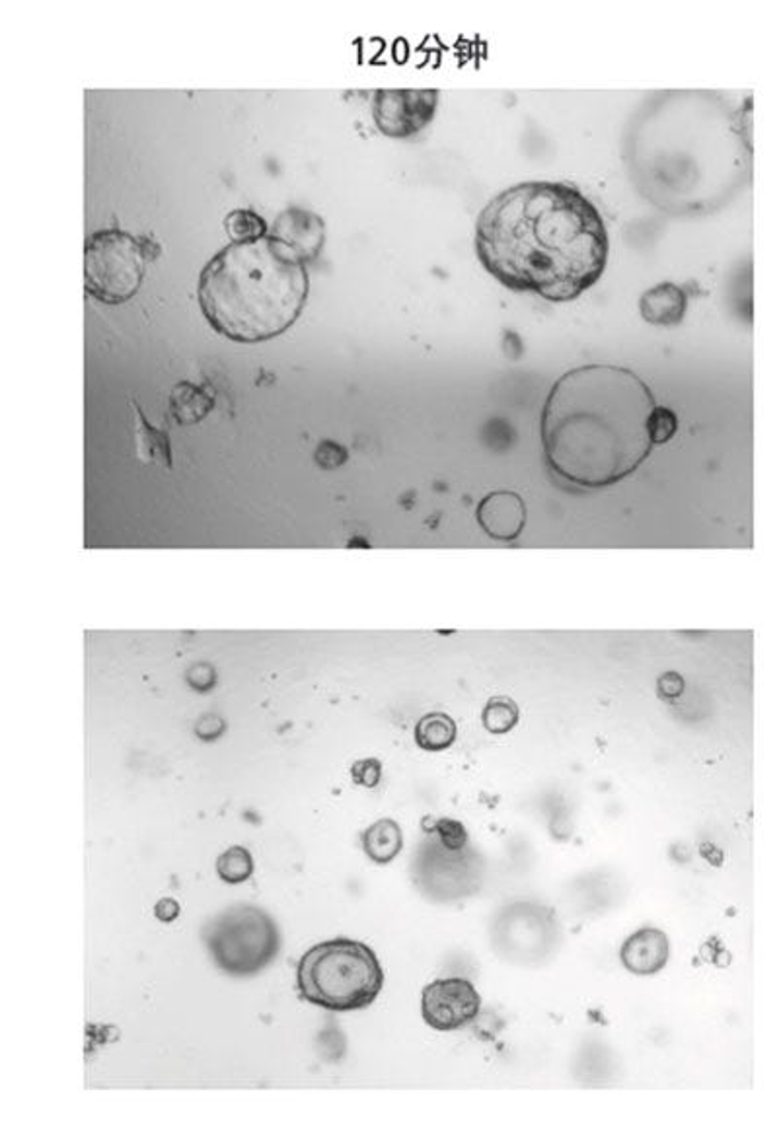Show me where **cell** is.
<instances>
[{
	"label": "cell",
	"mask_w": 779,
	"mask_h": 1127,
	"mask_svg": "<svg viewBox=\"0 0 779 1127\" xmlns=\"http://www.w3.org/2000/svg\"><path fill=\"white\" fill-rule=\"evenodd\" d=\"M307 263L273 236L231 242L205 263L197 302L207 324L226 339L265 343L288 332L307 308Z\"/></svg>",
	"instance_id": "4"
},
{
	"label": "cell",
	"mask_w": 779,
	"mask_h": 1127,
	"mask_svg": "<svg viewBox=\"0 0 779 1127\" xmlns=\"http://www.w3.org/2000/svg\"><path fill=\"white\" fill-rule=\"evenodd\" d=\"M622 157L638 191L660 211L715 213L751 179L746 110L717 92L655 94L631 117Z\"/></svg>",
	"instance_id": "1"
},
{
	"label": "cell",
	"mask_w": 779,
	"mask_h": 1127,
	"mask_svg": "<svg viewBox=\"0 0 779 1127\" xmlns=\"http://www.w3.org/2000/svg\"><path fill=\"white\" fill-rule=\"evenodd\" d=\"M154 915L162 924H172V921H176L177 915H180V904H177L174 897H162L154 906Z\"/></svg>",
	"instance_id": "24"
},
{
	"label": "cell",
	"mask_w": 779,
	"mask_h": 1127,
	"mask_svg": "<svg viewBox=\"0 0 779 1127\" xmlns=\"http://www.w3.org/2000/svg\"><path fill=\"white\" fill-rule=\"evenodd\" d=\"M162 248L154 238L121 228L94 232L84 244V290L94 300L121 306L139 295L147 268Z\"/></svg>",
	"instance_id": "6"
},
{
	"label": "cell",
	"mask_w": 779,
	"mask_h": 1127,
	"mask_svg": "<svg viewBox=\"0 0 779 1127\" xmlns=\"http://www.w3.org/2000/svg\"><path fill=\"white\" fill-rule=\"evenodd\" d=\"M270 236L283 242L305 263H310L324 248L325 222L322 216L308 209L290 207L275 219Z\"/></svg>",
	"instance_id": "10"
},
{
	"label": "cell",
	"mask_w": 779,
	"mask_h": 1127,
	"mask_svg": "<svg viewBox=\"0 0 779 1127\" xmlns=\"http://www.w3.org/2000/svg\"><path fill=\"white\" fill-rule=\"evenodd\" d=\"M353 781L357 785L372 787L379 785L382 779V764L379 759L367 758L361 761H355L351 767Z\"/></svg>",
	"instance_id": "22"
},
{
	"label": "cell",
	"mask_w": 779,
	"mask_h": 1127,
	"mask_svg": "<svg viewBox=\"0 0 779 1127\" xmlns=\"http://www.w3.org/2000/svg\"><path fill=\"white\" fill-rule=\"evenodd\" d=\"M455 740L456 722L446 713H428L416 725V744L425 752H445Z\"/></svg>",
	"instance_id": "15"
},
{
	"label": "cell",
	"mask_w": 779,
	"mask_h": 1127,
	"mask_svg": "<svg viewBox=\"0 0 779 1127\" xmlns=\"http://www.w3.org/2000/svg\"><path fill=\"white\" fill-rule=\"evenodd\" d=\"M657 407L645 380L616 364L567 370L547 394L542 446L567 483L604 490L650 458V417Z\"/></svg>",
	"instance_id": "3"
},
{
	"label": "cell",
	"mask_w": 779,
	"mask_h": 1127,
	"mask_svg": "<svg viewBox=\"0 0 779 1127\" xmlns=\"http://www.w3.org/2000/svg\"><path fill=\"white\" fill-rule=\"evenodd\" d=\"M224 228L233 242L258 240L270 234L265 219L251 209H236L233 213L226 214Z\"/></svg>",
	"instance_id": "18"
},
{
	"label": "cell",
	"mask_w": 779,
	"mask_h": 1127,
	"mask_svg": "<svg viewBox=\"0 0 779 1127\" xmlns=\"http://www.w3.org/2000/svg\"><path fill=\"white\" fill-rule=\"evenodd\" d=\"M482 722L487 732L503 736L519 725V705L507 695H495L483 707Z\"/></svg>",
	"instance_id": "17"
},
{
	"label": "cell",
	"mask_w": 779,
	"mask_h": 1127,
	"mask_svg": "<svg viewBox=\"0 0 779 1127\" xmlns=\"http://www.w3.org/2000/svg\"><path fill=\"white\" fill-rule=\"evenodd\" d=\"M475 253L503 287L573 302L606 271L610 236L596 205L576 185L522 182L485 205Z\"/></svg>",
	"instance_id": "2"
},
{
	"label": "cell",
	"mask_w": 779,
	"mask_h": 1127,
	"mask_svg": "<svg viewBox=\"0 0 779 1127\" xmlns=\"http://www.w3.org/2000/svg\"><path fill=\"white\" fill-rule=\"evenodd\" d=\"M475 517L487 536L499 542H512L527 527V505L512 491H493L483 497Z\"/></svg>",
	"instance_id": "11"
},
{
	"label": "cell",
	"mask_w": 779,
	"mask_h": 1127,
	"mask_svg": "<svg viewBox=\"0 0 779 1127\" xmlns=\"http://www.w3.org/2000/svg\"><path fill=\"white\" fill-rule=\"evenodd\" d=\"M684 690H687V682L678 672H665L657 680V693H659V697L667 699V702L680 697Z\"/></svg>",
	"instance_id": "23"
},
{
	"label": "cell",
	"mask_w": 779,
	"mask_h": 1127,
	"mask_svg": "<svg viewBox=\"0 0 779 1127\" xmlns=\"http://www.w3.org/2000/svg\"><path fill=\"white\" fill-rule=\"evenodd\" d=\"M433 832L436 833L441 845L448 851H462L470 841L465 823L453 820V818L436 820Z\"/></svg>",
	"instance_id": "21"
},
{
	"label": "cell",
	"mask_w": 779,
	"mask_h": 1127,
	"mask_svg": "<svg viewBox=\"0 0 779 1127\" xmlns=\"http://www.w3.org/2000/svg\"><path fill=\"white\" fill-rule=\"evenodd\" d=\"M362 850L376 865H388L404 850V833L398 822L382 818L362 832Z\"/></svg>",
	"instance_id": "14"
},
{
	"label": "cell",
	"mask_w": 779,
	"mask_h": 1127,
	"mask_svg": "<svg viewBox=\"0 0 779 1127\" xmlns=\"http://www.w3.org/2000/svg\"><path fill=\"white\" fill-rule=\"evenodd\" d=\"M217 875L226 884H242L254 875V859L250 851L234 845L217 859Z\"/></svg>",
	"instance_id": "19"
},
{
	"label": "cell",
	"mask_w": 779,
	"mask_h": 1127,
	"mask_svg": "<svg viewBox=\"0 0 779 1127\" xmlns=\"http://www.w3.org/2000/svg\"><path fill=\"white\" fill-rule=\"evenodd\" d=\"M640 312L650 324H680L688 312L687 290L675 283L655 285L641 295Z\"/></svg>",
	"instance_id": "13"
},
{
	"label": "cell",
	"mask_w": 779,
	"mask_h": 1127,
	"mask_svg": "<svg viewBox=\"0 0 779 1127\" xmlns=\"http://www.w3.org/2000/svg\"><path fill=\"white\" fill-rule=\"evenodd\" d=\"M384 980L376 952L345 937L308 949L297 966L300 998L332 1013L371 1007Z\"/></svg>",
	"instance_id": "5"
},
{
	"label": "cell",
	"mask_w": 779,
	"mask_h": 1127,
	"mask_svg": "<svg viewBox=\"0 0 779 1127\" xmlns=\"http://www.w3.org/2000/svg\"><path fill=\"white\" fill-rule=\"evenodd\" d=\"M482 1008V998L472 981L446 978L429 983L421 993V1015L436 1032H456L473 1023Z\"/></svg>",
	"instance_id": "9"
},
{
	"label": "cell",
	"mask_w": 779,
	"mask_h": 1127,
	"mask_svg": "<svg viewBox=\"0 0 779 1127\" xmlns=\"http://www.w3.org/2000/svg\"><path fill=\"white\" fill-rule=\"evenodd\" d=\"M623 968L635 976H655L665 970L670 961V941L667 933L655 927H643L630 934L620 949Z\"/></svg>",
	"instance_id": "12"
},
{
	"label": "cell",
	"mask_w": 779,
	"mask_h": 1127,
	"mask_svg": "<svg viewBox=\"0 0 779 1127\" xmlns=\"http://www.w3.org/2000/svg\"><path fill=\"white\" fill-rule=\"evenodd\" d=\"M438 90H376L372 120L389 139H411L435 120Z\"/></svg>",
	"instance_id": "8"
},
{
	"label": "cell",
	"mask_w": 779,
	"mask_h": 1127,
	"mask_svg": "<svg viewBox=\"0 0 779 1127\" xmlns=\"http://www.w3.org/2000/svg\"><path fill=\"white\" fill-rule=\"evenodd\" d=\"M678 417L672 409L657 406L650 417V436L653 446L655 444H667L672 436L677 435Z\"/></svg>",
	"instance_id": "20"
},
{
	"label": "cell",
	"mask_w": 779,
	"mask_h": 1127,
	"mask_svg": "<svg viewBox=\"0 0 779 1127\" xmlns=\"http://www.w3.org/2000/svg\"><path fill=\"white\" fill-rule=\"evenodd\" d=\"M201 937L217 968L234 978H250L265 970L281 949L275 919L248 904L214 915L205 924Z\"/></svg>",
	"instance_id": "7"
},
{
	"label": "cell",
	"mask_w": 779,
	"mask_h": 1127,
	"mask_svg": "<svg viewBox=\"0 0 779 1127\" xmlns=\"http://www.w3.org/2000/svg\"><path fill=\"white\" fill-rule=\"evenodd\" d=\"M170 404H172V411L177 421L189 425V423L201 421L213 409L214 399L203 388L189 384V382H182L172 392Z\"/></svg>",
	"instance_id": "16"
}]
</instances>
